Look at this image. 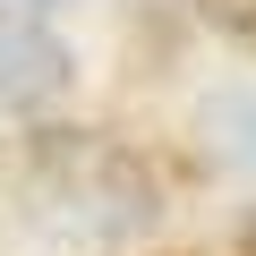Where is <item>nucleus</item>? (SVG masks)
Wrapping results in <instances>:
<instances>
[{"instance_id": "f257e3e1", "label": "nucleus", "mask_w": 256, "mask_h": 256, "mask_svg": "<svg viewBox=\"0 0 256 256\" xmlns=\"http://www.w3.org/2000/svg\"><path fill=\"white\" fill-rule=\"evenodd\" d=\"M18 196L60 248H128L162 214L154 171L94 128H43L18 162Z\"/></svg>"}, {"instance_id": "f03ea898", "label": "nucleus", "mask_w": 256, "mask_h": 256, "mask_svg": "<svg viewBox=\"0 0 256 256\" xmlns=\"http://www.w3.org/2000/svg\"><path fill=\"white\" fill-rule=\"evenodd\" d=\"M68 94V43L34 9H0V111H43Z\"/></svg>"}, {"instance_id": "7ed1b4c3", "label": "nucleus", "mask_w": 256, "mask_h": 256, "mask_svg": "<svg viewBox=\"0 0 256 256\" xmlns=\"http://www.w3.org/2000/svg\"><path fill=\"white\" fill-rule=\"evenodd\" d=\"M196 9H205L214 26H230V34H248V26H256V0H196Z\"/></svg>"}]
</instances>
